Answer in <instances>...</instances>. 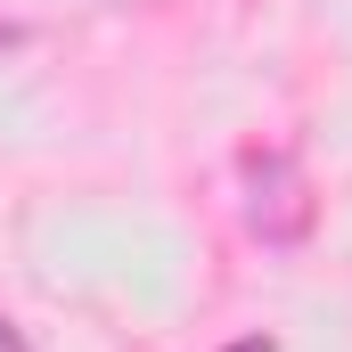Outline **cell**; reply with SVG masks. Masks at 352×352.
Returning a JSON list of instances; mask_svg holds the SVG:
<instances>
[{
    "label": "cell",
    "instance_id": "cell-1",
    "mask_svg": "<svg viewBox=\"0 0 352 352\" xmlns=\"http://www.w3.org/2000/svg\"><path fill=\"white\" fill-rule=\"evenodd\" d=\"M246 221H254V238L263 246H303L311 238V180H303V164L287 156V148H270V156H246Z\"/></svg>",
    "mask_w": 352,
    "mask_h": 352
},
{
    "label": "cell",
    "instance_id": "cell-2",
    "mask_svg": "<svg viewBox=\"0 0 352 352\" xmlns=\"http://www.w3.org/2000/svg\"><path fill=\"white\" fill-rule=\"evenodd\" d=\"M0 352H25V336L8 328V311H0Z\"/></svg>",
    "mask_w": 352,
    "mask_h": 352
},
{
    "label": "cell",
    "instance_id": "cell-3",
    "mask_svg": "<svg viewBox=\"0 0 352 352\" xmlns=\"http://www.w3.org/2000/svg\"><path fill=\"white\" fill-rule=\"evenodd\" d=\"M16 41H25V25H8V16H0V50H16Z\"/></svg>",
    "mask_w": 352,
    "mask_h": 352
}]
</instances>
